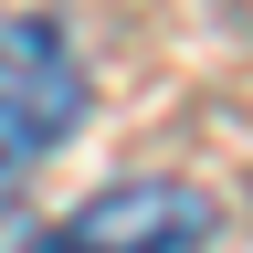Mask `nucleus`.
<instances>
[{
	"mask_svg": "<svg viewBox=\"0 0 253 253\" xmlns=\"http://www.w3.org/2000/svg\"><path fill=\"white\" fill-rule=\"evenodd\" d=\"M84 116V63L53 21H0V179L53 158Z\"/></svg>",
	"mask_w": 253,
	"mask_h": 253,
	"instance_id": "nucleus-1",
	"label": "nucleus"
},
{
	"mask_svg": "<svg viewBox=\"0 0 253 253\" xmlns=\"http://www.w3.org/2000/svg\"><path fill=\"white\" fill-rule=\"evenodd\" d=\"M201 243H211V201L201 190H179V179H106L21 253H201Z\"/></svg>",
	"mask_w": 253,
	"mask_h": 253,
	"instance_id": "nucleus-2",
	"label": "nucleus"
}]
</instances>
